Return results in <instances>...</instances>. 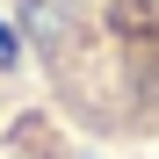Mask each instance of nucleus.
<instances>
[{"label": "nucleus", "mask_w": 159, "mask_h": 159, "mask_svg": "<svg viewBox=\"0 0 159 159\" xmlns=\"http://www.w3.org/2000/svg\"><path fill=\"white\" fill-rule=\"evenodd\" d=\"M51 109L87 145H159V0H15Z\"/></svg>", "instance_id": "f257e3e1"}]
</instances>
